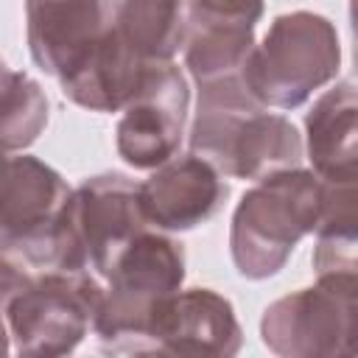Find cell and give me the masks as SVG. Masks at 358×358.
I'll return each instance as SVG.
<instances>
[{"mask_svg": "<svg viewBox=\"0 0 358 358\" xmlns=\"http://www.w3.org/2000/svg\"><path fill=\"white\" fill-rule=\"evenodd\" d=\"M148 227L140 182L117 171L84 179L73 187L64 213V271H92L106 280L126 246Z\"/></svg>", "mask_w": 358, "mask_h": 358, "instance_id": "8", "label": "cell"}, {"mask_svg": "<svg viewBox=\"0 0 358 358\" xmlns=\"http://www.w3.org/2000/svg\"><path fill=\"white\" fill-rule=\"evenodd\" d=\"M190 109V87L176 62H154L123 106L115 148L134 171H154L179 154Z\"/></svg>", "mask_w": 358, "mask_h": 358, "instance_id": "9", "label": "cell"}, {"mask_svg": "<svg viewBox=\"0 0 358 358\" xmlns=\"http://www.w3.org/2000/svg\"><path fill=\"white\" fill-rule=\"evenodd\" d=\"M48 95L28 73L3 70V120H0V137L3 151H25L48 126Z\"/></svg>", "mask_w": 358, "mask_h": 358, "instance_id": "18", "label": "cell"}, {"mask_svg": "<svg viewBox=\"0 0 358 358\" xmlns=\"http://www.w3.org/2000/svg\"><path fill=\"white\" fill-rule=\"evenodd\" d=\"M313 271L358 277V176L341 182L322 179V213L316 227Z\"/></svg>", "mask_w": 358, "mask_h": 358, "instance_id": "16", "label": "cell"}, {"mask_svg": "<svg viewBox=\"0 0 358 358\" xmlns=\"http://www.w3.org/2000/svg\"><path fill=\"white\" fill-rule=\"evenodd\" d=\"M243 330L227 296L210 288L176 291L154 316L148 355H238Z\"/></svg>", "mask_w": 358, "mask_h": 358, "instance_id": "11", "label": "cell"}, {"mask_svg": "<svg viewBox=\"0 0 358 358\" xmlns=\"http://www.w3.org/2000/svg\"><path fill=\"white\" fill-rule=\"evenodd\" d=\"M109 28L145 64L173 62L187 39L185 0H109Z\"/></svg>", "mask_w": 358, "mask_h": 358, "instance_id": "15", "label": "cell"}, {"mask_svg": "<svg viewBox=\"0 0 358 358\" xmlns=\"http://www.w3.org/2000/svg\"><path fill=\"white\" fill-rule=\"evenodd\" d=\"M187 145L224 176L249 182L302 168L305 159V143L296 126L268 112L246 87L243 76L199 87Z\"/></svg>", "mask_w": 358, "mask_h": 358, "instance_id": "1", "label": "cell"}, {"mask_svg": "<svg viewBox=\"0 0 358 358\" xmlns=\"http://www.w3.org/2000/svg\"><path fill=\"white\" fill-rule=\"evenodd\" d=\"M182 50L196 87L241 76L255 50V25H187Z\"/></svg>", "mask_w": 358, "mask_h": 358, "instance_id": "17", "label": "cell"}, {"mask_svg": "<svg viewBox=\"0 0 358 358\" xmlns=\"http://www.w3.org/2000/svg\"><path fill=\"white\" fill-rule=\"evenodd\" d=\"M145 67L148 64L106 25V31L81 56V62L59 78V90L81 109L123 112V106L137 92Z\"/></svg>", "mask_w": 358, "mask_h": 358, "instance_id": "13", "label": "cell"}, {"mask_svg": "<svg viewBox=\"0 0 358 358\" xmlns=\"http://www.w3.org/2000/svg\"><path fill=\"white\" fill-rule=\"evenodd\" d=\"M263 344L282 358H358V277L319 274L260 316Z\"/></svg>", "mask_w": 358, "mask_h": 358, "instance_id": "7", "label": "cell"}, {"mask_svg": "<svg viewBox=\"0 0 358 358\" xmlns=\"http://www.w3.org/2000/svg\"><path fill=\"white\" fill-rule=\"evenodd\" d=\"M187 25H257L263 0H185Z\"/></svg>", "mask_w": 358, "mask_h": 358, "instance_id": "19", "label": "cell"}, {"mask_svg": "<svg viewBox=\"0 0 358 358\" xmlns=\"http://www.w3.org/2000/svg\"><path fill=\"white\" fill-rule=\"evenodd\" d=\"M106 25L109 0H25L28 53L56 81L81 62Z\"/></svg>", "mask_w": 358, "mask_h": 358, "instance_id": "12", "label": "cell"}, {"mask_svg": "<svg viewBox=\"0 0 358 358\" xmlns=\"http://www.w3.org/2000/svg\"><path fill=\"white\" fill-rule=\"evenodd\" d=\"M350 34H352V64L358 73V0H350Z\"/></svg>", "mask_w": 358, "mask_h": 358, "instance_id": "20", "label": "cell"}, {"mask_svg": "<svg viewBox=\"0 0 358 358\" xmlns=\"http://www.w3.org/2000/svg\"><path fill=\"white\" fill-rule=\"evenodd\" d=\"M322 213V179L308 168H291L260 179L232 213L229 255L241 277L268 280L294 255L296 243L316 232Z\"/></svg>", "mask_w": 358, "mask_h": 358, "instance_id": "3", "label": "cell"}, {"mask_svg": "<svg viewBox=\"0 0 358 358\" xmlns=\"http://www.w3.org/2000/svg\"><path fill=\"white\" fill-rule=\"evenodd\" d=\"M106 285L92 271H28L0 263L8 344L17 358L70 355L95 327Z\"/></svg>", "mask_w": 358, "mask_h": 358, "instance_id": "2", "label": "cell"}, {"mask_svg": "<svg viewBox=\"0 0 358 358\" xmlns=\"http://www.w3.org/2000/svg\"><path fill=\"white\" fill-rule=\"evenodd\" d=\"M305 151L324 182L358 176V84L338 81L313 101L305 115Z\"/></svg>", "mask_w": 358, "mask_h": 358, "instance_id": "14", "label": "cell"}, {"mask_svg": "<svg viewBox=\"0 0 358 358\" xmlns=\"http://www.w3.org/2000/svg\"><path fill=\"white\" fill-rule=\"evenodd\" d=\"M338 67L341 42L336 25L316 11H288L274 17L241 76L268 109H296L330 84Z\"/></svg>", "mask_w": 358, "mask_h": 358, "instance_id": "5", "label": "cell"}, {"mask_svg": "<svg viewBox=\"0 0 358 358\" xmlns=\"http://www.w3.org/2000/svg\"><path fill=\"white\" fill-rule=\"evenodd\" d=\"M224 173L199 154H176L140 182L143 213L162 232H187L207 224L227 201Z\"/></svg>", "mask_w": 358, "mask_h": 358, "instance_id": "10", "label": "cell"}, {"mask_svg": "<svg viewBox=\"0 0 358 358\" xmlns=\"http://www.w3.org/2000/svg\"><path fill=\"white\" fill-rule=\"evenodd\" d=\"M95 338L112 355H148V330L157 310L182 291L185 249L162 232H140L103 280Z\"/></svg>", "mask_w": 358, "mask_h": 358, "instance_id": "4", "label": "cell"}, {"mask_svg": "<svg viewBox=\"0 0 358 358\" xmlns=\"http://www.w3.org/2000/svg\"><path fill=\"white\" fill-rule=\"evenodd\" d=\"M73 187L28 154H6L0 196V263L28 271L64 268V213Z\"/></svg>", "mask_w": 358, "mask_h": 358, "instance_id": "6", "label": "cell"}]
</instances>
